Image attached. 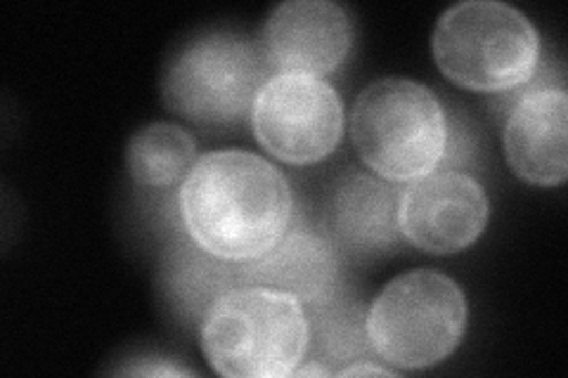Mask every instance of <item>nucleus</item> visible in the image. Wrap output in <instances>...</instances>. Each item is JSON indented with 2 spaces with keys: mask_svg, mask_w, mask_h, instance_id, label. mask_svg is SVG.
I'll list each match as a JSON object with an SVG mask.
<instances>
[{
  "mask_svg": "<svg viewBox=\"0 0 568 378\" xmlns=\"http://www.w3.org/2000/svg\"><path fill=\"white\" fill-rule=\"evenodd\" d=\"M282 171L254 152L213 150L197 159L178 192L185 232L204 254L246 263L271 251L292 223Z\"/></svg>",
  "mask_w": 568,
  "mask_h": 378,
  "instance_id": "1",
  "label": "nucleus"
},
{
  "mask_svg": "<svg viewBox=\"0 0 568 378\" xmlns=\"http://www.w3.org/2000/svg\"><path fill=\"white\" fill-rule=\"evenodd\" d=\"M308 346L311 319L304 303L268 286L225 289L211 300L202 319V350L223 376H292Z\"/></svg>",
  "mask_w": 568,
  "mask_h": 378,
  "instance_id": "2",
  "label": "nucleus"
},
{
  "mask_svg": "<svg viewBox=\"0 0 568 378\" xmlns=\"http://www.w3.org/2000/svg\"><path fill=\"white\" fill-rule=\"evenodd\" d=\"M351 137L377 175L410 183L436 171L446 156L448 121L432 88L386 76L365 85L355 100Z\"/></svg>",
  "mask_w": 568,
  "mask_h": 378,
  "instance_id": "3",
  "label": "nucleus"
},
{
  "mask_svg": "<svg viewBox=\"0 0 568 378\" xmlns=\"http://www.w3.org/2000/svg\"><path fill=\"white\" fill-rule=\"evenodd\" d=\"M434 60L462 88L497 93L536 74L540 35L528 17L503 0H462L438 17Z\"/></svg>",
  "mask_w": 568,
  "mask_h": 378,
  "instance_id": "4",
  "label": "nucleus"
},
{
  "mask_svg": "<svg viewBox=\"0 0 568 378\" xmlns=\"http://www.w3.org/2000/svg\"><path fill=\"white\" fill-rule=\"evenodd\" d=\"M467 296L436 269H410L390 279L372 300L365 334L372 350L400 369L438 365L467 329Z\"/></svg>",
  "mask_w": 568,
  "mask_h": 378,
  "instance_id": "5",
  "label": "nucleus"
},
{
  "mask_svg": "<svg viewBox=\"0 0 568 378\" xmlns=\"http://www.w3.org/2000/svg\"><path fill=\"white\" fill-rule=\"evenodd\" d=\"M273 74L261 45L230 31H204L171 55L162 95L171 112L223 129L252 112L256 93Z\"/></svg>",
  "mask_w": 568,
  "mask_h": 378,
  "instance_id": "6",
  "label": "nucleus"
},
{
  "mask_svg": "<svg viewBox=\"0 0 568 378\" xmlns=\"http://www.w3.org/2000/svg\"><path fill=\"white\" fill-rule=\"evenodd\" d=\"M256 140L287 164H315L329 156L344 135V102L323 76L275 71L252 104Z\"/></svg>",
  "mask_w": 568,
  "mask_h": 378,
  "instance_id": "7",
  "label": "nucleus"
},
{
  "mask_svg": "<svg viewBox=\"0 0 568 378\" xmlns=\"http://www.w3.org/2000/svg\"><path fill=\"white\" fill-rule=\"evenodd\" d=\"M488 194L476 177L459 171H432L410 180L398 202L403 237L432 254H455L486 229Z\"/></svg>",
  "mask_w": 568,
  "mask_h": 378,
  "instance_id": "8",
  "label": "nucleus"
},
{
  "mask_svg": "<svg viewBox=\"0 0 568 378\" xmlns=\"http://www.w3.org/2000/svg\"><path fill=\"white\" fill-rule=\"evenodd\" d=\"M353 43L348 12L332 0H284L265 20L261 50L273 71L323 76L339 67Z\"/></svg>",
  "mask_w": 568,
  "mask_h": 378,
  "instance_id": "9",
  "label": "nucleus"
},
{
  "mask_svg": "<svg viewBox=\"0 0 568 378\" xmlns=\"http://www.w3.org/2000/svg\"><path fill=\"white\" fill-rule=\"evenodd\" d=\"M566 135V90H530L511 106L505 123V156L509 168L530 185H561L568 175Z\"/></svg>",
  "mask_w": 568,
  "mask_h": 378,
  "instance_id": "10",
  "label": "nucleus"
},
{
  "mask_svg": "<svg viewBox=\"0 0 568 378\" xmlns=\"http://www.w3.org/2000/svg\"><path fill=\"white\" fill-rule=\"evenodd\" d=\"M237 279L287 292L304 305H325L339 282V260L325 234L290 223L271 251L242 263Z\"/></svg>",
  "mask_w": 568,
  "mask_h": 378,
  "instance_id": "11",
  "label": "nucleus"
},
{
  "mask_svg": "<svg viewBox=\"0 0 568 378\" xmlns=\"http://www.w3.org/2000/svg\"><path fill=\"white\" fill-rule=\"evenodd\" d=\"M400 196L379 180L348 173L336 185L329 204L334 237L351 248H384L400 239Z\"/></svg>",
  "mask_w": 568,
  "mask_h": 378,
  "instance_id": "12",
  "label": "nucleus"
},
{
  "mask_svg": "<svg viewBox=\"0 0 568 378\" xmlns=\"http://www.w3.org/2000/svg\"><path fill=\"white\" fill-rule=\"evenodd\" d=\"M197 164V140L169 121L142 125L131 135L126 166L140 187L166 190L187 177Z\"/></svg>",
  "mask_w": 568,
  "mask_h": 378,
  "instance_id": "13",
  "label": "nucleus"
},
{
  "mask_svg": "<svg viewBox=\"0 0 568 378\" xmlns=\"http://www.w3.org/2000/svg\"><path fill=\"white\" fill-rule=\"evenodd\" d=\"M121 374H135V376H190L192 371L185 367H175L166 359H156L152 365H133L129 369H121Z\"/></svg>",
  "mask_w": 568,
  "mask_h": 378,
  "instance_id": "14",
  "label": "nucleus"
},
{
  "mask_svg": "<svg viewBox=\"0 0 568 378\" xmlns=\"http://www.w3.org/2000/svg\"><path fill=\"white\" fill-rule=\"evenodd\" d=\"M336 376H394V371H388L379 365H372V362H361V365H351L336 371Z\"/></svg>",
  "mask_w": 568,
  "mask_h": 378,
  "instance_id": "15",
  "label": "nucleus"
},
{
  "mask_svg": "<svg viewBox=\"0 0 568 378\" xmlns=\"http://www.w3.org/2000/svg\"><path fill=\"white\" fill-rule=\"evenodd\" d=\"M292 376L296 378H308V376H334L332 369H327L323 362H317V359H311L308 365H301L292 371Z\"/></svg>",
  "mask_w": 568,
  "mask_h": 378,
  "instance_id": "16",
  "label": "nucleus"
}]
</instances>
